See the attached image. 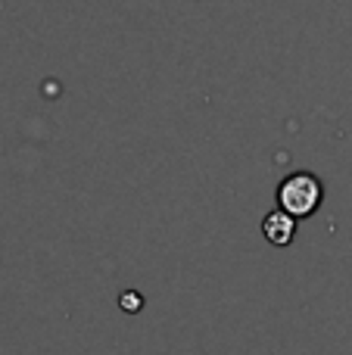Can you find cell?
I'll list each match as a JSON object with an SVG mask.
<instances>
[{
    "instance_id": "cell-1",
    "label": "cell",
    "mask_w": 352,
    "mask_h": 355,
    "mask_svg": "<svg viewBox=\"0 0 352 355\" xmlns=\"http://www.w3.org/2000/svg\"><path fill=\"white\" fill-rule=\"evenodd\" d=\"M324 200V184L312 172H293L278 187V209L290 212L293 218H309L318 212Z\"/></svg>"
},
{
    "instance_id": "cell-2",
    "label": "cell",
    "mask_w": 352,
    "mask_h": 355,
    "mask_svg": "<svg viewBox=\"0 0 352 355\" xmlns=\"http://www.w3.org/2000/svg\"><path fill=\"white\" fill-rule=\"evenodd\" d=\"M262 234L274 246H290L293 234H297V218L290 212H284V209H272L265 215V221H262Z\"/></svg>"
},
{
    "instance_id": "cell-3",
    "label": "cell",
    "mask_w": 352,
    "mask_h": 355,
    "mask_svg": "<svg viewBox=\"0 0 352 355\" xmlns=\"http://www.w3.org/2000/svg\"><path fill=\"white\" fill-rule=\"evenodd\" d=\"M118 302H122V309L125 312H141V306H143V300H141V293H122L118 296Z\"/></svg>"
}]
</instances>
